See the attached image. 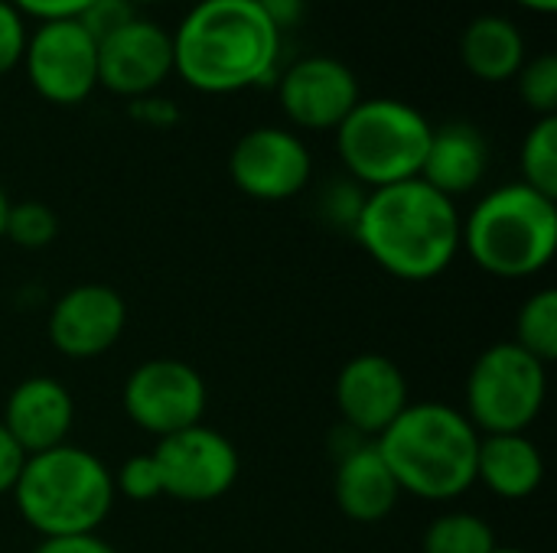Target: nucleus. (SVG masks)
Wrapping results in <instances>:
<instances>
[{
	"label": "nucleus",
	"instance_id": "nucleus-1",
	"mask_svg": "<svg viewBox=\"0 0 557 553\" xmlns=\"http://www.w3.org/2000/svg\"><path fill=\"white\" fill-rule=\"evenodd\" d=\"M460 228L457 202L414 176L369 189L352 235L385 274L405 284H428L460 257Z\"/></svg>",
	"mask_w": 557,
	"mask_h": 553
},
{
	"label": "nucleus",
	"instance_id": "nucleus-2",
	"mask_svg": "<svg viewBox=\"0 0 557 553\" xmlns=\"http://www.w3.org/2000/svg\"><path fill=\"white\" fill-rule=\"evenodd\" d=\"M173 72L202 95L268 85L281 59V29L258 0H199L176 26Z\"/></svg>",
	"mask_w": 557,
	"mask_h": 553
},
{
	"label": "nucleus",
	"instance_id": "nucleus-3",
	"mask_svg": "<svg viewBox=\"0 0 557 553\" xmlns=\"http://www.w3.org/2000/svg\"><path fill=\"white\" fill-rule=\"evenodd\" d=\"M375 447L401 495L454 502L476 486L480 430L450 404H408Z\"/></svg>",
	"mask_w": 557,
	"mask_h": 553
},
{
	"label": "nucleus",
	"instance_id": "nucleus-4",
	"mask_svg": "<svg viewBox=\"0 0 557 553\" xmlns=\"http://www.w3.org/2000/svg\"><path fill=\"white\" fill-rule=\"evenodd\" d=\"M10 495L39 538L98 535L114 508V473L85 447L62 443L26 456Z\"/></svg>",
	"mask_w": 557,
	"mask_h": 553
},
{
	"label": "nucleus",
	"instance_id": "nucleus-5",
	"mask_svg": "<svg viewBox=\"0 0 557 553\" xmlns=\"http://www.w3.org/2000/svg\"><path fill=\"white\" fill-rule=\"evenodd\" d=\"M460 251L499 280L542 274L557 251V199L535 192L522 179L486 192L463 218Z\"/></svg>",
	"mask_w": 557,
	"mask_h": 553
},
{
	"label": "nucleus",
	"instance_id": "nucleus-6",
	"mask_svg": "<svg viewBox=\"0 0 557 553\" xmlns=\"http://www.w3.org/2000/svg\"><path fill=\"white\" fill-rule=\"evenodd\" d=\"M434 124L408 101L362 98L336 127V153L346 176L366 189L421 176Z\"/></svg>",
	"mask_w": 557,
	"mask_h": 553
},
{
	"label": "nucleus",
	"instance_id": "nucleus-7",
	"mask_svg": "<svg viewBox=\"0 0 557 553\" xmlns=\"http://www.w3.org/2000/svg\"><path fill=\"white\" fill-rule=\"evenodd\" d=\"M548 398V365L519 349L496 342L473 362L467 375V420L480 437L525 433Z\"/></svg>",
	"mask_w": 557,
	"mask_h": 553
},
{
	"label": "nucleus",
	"instance_id": "nucleus-8",
	"mask_svg": "<svg viewBox=\"0 0 557 553\" xmlns=\"http://www.w3.org/2000/svg\"><path fill=\"white\" fill-rule=\"evenodd\" d=\"M121 404L137 430L163 440L202 424L209 391L202 375L189 362L150 359L127 375Z\"/></svg>",
	"mask_w": 557,
	"mask_h": 553
},
{
	"label": "nucleus",
	"instance_id": "nucleus-9",
	"mask_svg": "<svg viewBox=\"0 0 557 553\" xmlns=\"http://www.w3.org/2000/svg\"><path fill=\"white\" fill-rule=\"evenodd\" d=\"M20 65L36 95L49 104L72 108L98 88V42L78 20L36 23Z\"/></svg>",
	"mask_w": 557,
	"mask_h": 553
},
{
	"label": "nucleus",
	"instance_id": "nucleus-10",
	"mask_svg": "<svg viewBox=\"0 0 557 553\" xmlns=\"http://www.w3.org/2000/svg\"><path fill=\"white\" fill-rule=\"evenodd\" d=\"M160 466L163 495L186 505H209L232 492L242 473V456L228 437L196 424L173 437H163L153 450Z\"/></svg>",
	"mask_w": 557,
	"mask_h": 553
},
{
	"label": "nucleus",
	"instance_id": "nucleus-11",
	"mask_svg": "<svg viewBox=\"0 0 557 553\" xmlns=\"http://www.w3.org/2000/svg\"><path fill=\"white\" fill-rule=\"evenodd\" d=\"M228 176L238 192L258 202H284L300 196L313 176L307 143L287 127H255L238 137L228 156Z\"/></svg>",
	"mask_w": 557,
	"mask_h": 553
},
{
	"label": "nucleus",
	"instance_id": "nucleus-12",
	"mask_svg": "<svg viewBox=\"0 0 557 553\" xmlns=\"http://www.w3.org/2000/svg\"><path fill=\"white\" fill-rule=\"evenodd\" d=\"M281 111L294 127L336 130L362 101L356 72L333 55H304L277 78Z\"/></svg>",
	"mask_w": 557,
	"mask_h": 553
},
{
	"label": "nucleus",
	"instance_id": "nucleus-13",
	"mask_svg": "<svg viewBox=\"0 0 557 553\" xmlns=\"http://www.w3.org/2000/svg\"><path fill=\"white\" fill-rule=\"evenodd\" d=\"M173 75V36L144 16L98 42V88L121 98H147Z\"/></svg>",
	"mask_w": 557,
	"mask_h": 553
},
{
	"label": "nucleus",
	"instance_id": "nucleus-14",
	"mask_svg": "<svg viewBox=\"0 0 557 553\" xmlns=\"http://www.w3.org/2000/svg\"><path fill=\"white\" fill-rule=\"evenodd\" d=\"M127 326V306L108 284H78L65 290L49 313V342L65 359H98L117 345Z\"/></svg>",
	"mask_w": 557,
	"mask_h": 553
},
{
	"label": "nucleus",
	"instance_id": "nucleus-15",
	"mask_svg": "<svg viewBox=\"0 0 557 553\" xmlns=\"http://www.w3.org/2000/svg\"><path fill=\"white\" fill-rule=\"evenodd\" d=\"M408 404V378L388 355H356L336 375L339 417L369 440H379Z\"/></svg>",
	"mask_w": 557,
	"mask_h": 553
},
{
	"label": "nucleus",
	"instance_id": "nucleus-16",
	"mask_svg": "<svg viewBox=\"0 0 557 553\" xmlns=\"http://www.w3.org/2000/svg\"><path fill=\"white\" fill-rule=\"evenodd\" d=\"M0 424L26 456L46 453L52 447L69 443L75 424V401L62 381L49 375H33L10 391Z\"/></svg>",
	"mask_w": 557,
	"mask_h": 553
},
{
	"label": "nucleus",
	"instance_id": "nucleus-17",
	"mask_svg": "<svg viewBox=\"0 0 557 553\" xmlns=\"http://www.w3.org/2000/svg\"><path fill=\"white\" fill-rule=\"evenodd\" d=\"M333 499H336L339 512L356 525H379L395 512L401 489H398L392 469L385 466L375 440H369V443L356 447L352 453H346L343 460H336Z\"/></svg>",
	"mask_w": 557,
	"mask_h": 553
},
{
	"label": "nucleus",
	"instance_id": "nucleus-18",
	"mask_svg": "<svg viewBox=\"0 0 557 553\" xmlns=\"http://www.w3.org/2000/svg\"><path fill=\"white\" fill-rule=\"evenodd\" d=\"M486 166H490L486 137L467 121H450L444 127H434L421 166V179L457 202V196H467L483 183Z\"/></svg>",
	"mask_w": 557,
	"mask_h": 553
},
{
	"label": "nucleus",
	"instance_id": "nucleus-19",
	"mask_svg": "<svg viewBox=\"0 0 557 553\" xmlns=\"http://www.w3.org/2000/svg\"><path fill=\"white\" fill-rule=\"evenodd\" d=\"M476 482L506 502L532 499L545 482V456L525 433H493L480 437Z\"/></svg>",
	"mask_w": 557,
	"mask_h": 553
},
{
	"label": "nucleus",
	"instance_id": "nucleus-20",
	"mask_svg": "<svg viewBox=\"0 0 557 553\" xmlns=\"http://www.w3.org/2000/svg\"><path fill=\"white\" fill-rule=\"evenodd\" d=\"M460 59L467 72L480 81H509L525 65L522 29L496 13L476 16L460 36Z\"/></svg>",
	"mask_w": 557,
	"mask_h": 553
},
{
	"label": "nucleus",
	"instance_id": "nucleus-21",
	"mask_svg": "<svg viewBox=\"0 0 557 553\" xmlns=\"http://www.w3.org/2000/svg\"><path fill=\"white\" fill-rule=\"evenodd\" d=\"M499 548L496 531L486 518L473 512H447L437 515L421 541L424 553H493Z\"/></svg>",
	"mask_w": 557,
	"mask_h": 553
},
{
	"label": "nucleus",
	"instance_id": "nucleus-22",
	"mask_svg": "<svg viewBox=\"0 0 557 553\" xmlns=\"http://www.w3.org/2000/svg\"><path fill=\"white\" fill-rule=\"evenodd\" d=\"M519 349L535 355L539 362L552 365L557 359V293L555 290H539L532 293L519 316H516V339Z\"/></svg>",
	"mask_w": 557,
	"mask_h": 553
},
{
	"label": "nucleus",
	"instance_id": "nucleus-23",
	"mask_svg": "<svg viewBox=\"0 0 557 553\" xmlns=\"http://www.w3.org/2000/svg\"><path fill=\"white\" fill-rule=\"evenodd\" d=\"M522 183L535 192L557 199V117H539L519 150Z\"/></svg>",
	"mask_w": 557,
	"mask_h": 553
},
{
	"label": "nucleus",
	"instance_id": "nucleus-24",
	"mask_svg": "<svg viewBox=\"0 0 557 553\" xmlns=\"http://www.w3.org/2000/svg\"><path fill=\"white\" fill-rule=\"evenodd\" d=\"M55 235H59V218L46 202H36V199L10 202L3 238H10L16 248L39 251V248H49L55 241Z\"/></svg>",
	"mask_w": 557,
	"mask_h": 553
},
{
	"label": "nucleus",
	"instance_id": "nucleus-25",
	"mask_svg": "<svg viewBox=\"0 0 557 553\" xmlns=\"http://www.w3.org/2000/svg\"><path fill=\"white\" fill-rule=\"evenodd\" d=\"M519 95L525 108H532L539 117H552L557 111V55L542 52L525 59V65L516 75Z\"/></svg>",
	"mask_w": 557,
	"mask_h": 553
},
{
	"label": "nucleus",
	"instance_id": "nucleus-26",
	"mask_svg": "<svg viewBox=\"0 0 557 553\" xmlns=\"http://www.w3.org/2000/svg\"><path fill=\"white\" fill-rule=\"evenodd\" d=\"M114 495L127 502H153L163 495V479L153 453H137L121 463V469L114 473Z\"/></svg>",
	"mask_w": 557,
	"mask_h": 553
},
{
	"label": "nucleus",
	"instance_id": "nucleus-27",
	"mask_svg": "<svg viewBox=\"0 0 557 553\" xmlns=\"http://www.w3.org/2000/svg\"><path fill=\"white\" fill-rule=\"evenodd\" d=\"M366 192L359 183H352L349 176L346 179H333L330 189L323 192L320 199V209H323V218L336 228H356V218L362 212V202H366Z\"/></svg>",
	"mask_w": 557,
	"mask_h": 553
},
{
	"label": "nucleus",
	"instance_id": "nucleus-28",
	"mask_svg": "<svg viewBox=\"0 0 557 553\" xmlns=\"http://www.w3.org/2000/svg\"><path fill=\"white\" fill-rule=\"evenodd\" d=\"M134 16H137V7H131L127 0H91L82 10V16H75V20L88 29V36L95 42H101L104 36H111L121 26H127Z\"/></svg>",
	"mask_w": 557,
	"mask_h": 553
},
{
	"label": "nucleus",
	"instance_id": "nucleus-29",
	"mask_svg": "<svg viewBox=\"0 0 557 553\" xmlns=\"http://www.w3.org/2000/svg\"><path fill=\"white\" fill-rule=\"evenodd\" d=\"M26 36L29 33H26L23 13L10 0H0V75L13 72L23 62Z\"/></svg>",
	"mask_w": 557,
	"mask_h": 553
},
{
	"label": "nucleus",
	"instance_id": "nucleus-30",
	"mask_svg": "<svg viewBox=\"0 0 557 553\" xmlns=\"http://www.w3.org/2000/svg\"><path fill=\"white\" fill-rule=\"evenodd\" d=\"M10 3L23 16H36L42 23V20H75L91 0H10Z\"/></svg>",
	"mask_w": 557,
	"mask_h": 553
},
{
	"label": "nucleus",
	"instance_id": "nucleus-31",
	"mask_svg": "<svg viewBox=\"0 0 557 553\" xmlns=\"http://www.w3.org/2000/svg\"><path fill=\"white\" fill-rule=\"evenodd\" d=\"M26 453L20 450V443L7 433V427L0 424V499L13 492L20 473H23Z\"/></svg>",
	"mask_w": 557,
	"mask_h": 553
},
{
	"label": "nucleus",
	"instance_id": "nucleus-32",
	"mask_svg": "<svg viewBox=\"0 0 557 553\" xmlns=\"http://www.w3.org/2000/svg\"><path fill=\"white\" fill-rule=\"evenodd\" d=\"M33 553H114L98 535H69V538H42Z\"/></svg>",
	"mask_w": 557,
	"mask_h": 553
},
{
	"label": "nucleus",
	"instance_id": "nucleus-33",
	"mask_svg": "<svg viewBox=\"0 0 557 553\" xmlns=\"http://www.w3.org/2000/svg\"><path fill=\"white\" fill-rule=\"evenodd\" d=\"M264 7V13L271 16V23L284 33L287 26H294L304 13V0H258Z\"/></svg>",
	"mask_w": 557,
	"mask_h": 553
},
{
	"label": "nucleus",
	"instance_id": "nucleus-34",
	"mask_svg": "<svg viewBox=\"0 0 557 553\" xmlns=\"http://www.w3.org/2000/svg\"><path fill=\"white\" fill-rule=\"evenodd\" d=\"M134 114L140 121H150V124H170L176 117V108L170 101H160L157 95H147V98L134 101Z\"/></svg>",
	"mask_w": 557,
	"mask_h": 553
},
{
	"label": "nucleus",
	"instance_id": "nucleus-35",
	"mask_svg": "<svg viewBox=\"0 0 557 553\" xmlns=\"http://www.w3.org/2000/svg\"><path fill=\"white\" fill-rule=\"evenodd\" d=\"M519 7L532 10V13H555L557 0H516Z\"/></svg>",
	"mask_w": 557,
	"mask_h": 553
},
{
	"label": "nucleus",
	"instance_id": "nucleus-36",
	"mask_svg": "<svg viewBox=\"0 0 557 553\" xmlns=\"http://www.w3.org/2000/svg\"><path fill=\"white\" fill-rule=\"evenodd\" d=\"M7 212H10V199H7V192H3V186H0V238H3V225H7Z\"/></svg>",
	"mask_w": 557,
	"mask_h": 553
},
{
	"label": "nucleus",
	"instance_id": "nucleus-37",
	"mask_svg": "<svg viewBox=\"0 0 557 553\" xmlns=\"http://www.w3.org/2000/svg\"><path fill=\"white\" fill-rule=\"evenodd\" d=\"M131 7H147V3H163V0H127Z\"/></svg>",
	"mask_w": 557,
	"mask_h": 553
},
{
	"label": "nucleus",
	"instance_id": "nucleus-38",
	"mask_svg": "<svg viewBox=\"0 0 557 553\" xmlns=\"http://www.w3.org/2000/svg\"><path fill=\"white\" fill-rule=\"evenodd\" d=\"M493 553H529V551H522V548H496Z\"/></svg>",
	"mask_w": 557,
	"mask_h": 553
}]
</instances>
